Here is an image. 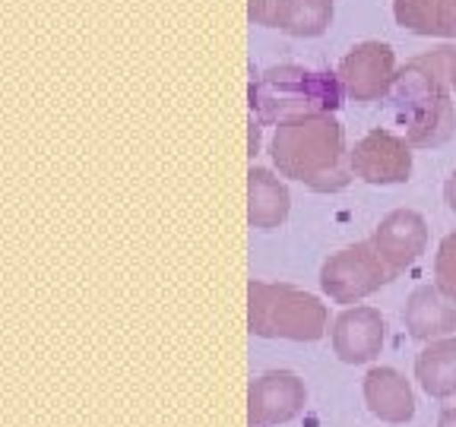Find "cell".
Instances as JSON below:
<instances>
[{"instance_id":"obj_1","label":"cell","mask_w":456,"mask_h":427,"mask_svg":"<svg viewBox=\"0 0 456 427\" xmlns=\"http://www.w3.org/2000/svg\"><path fill=\"white\" fill-rule=\"evenodd\" d=\"M349 152L346 130L333 114H311L298 121H285L270 140V158L279 174L317 193H336L355 178Z\"/></svg>"},{"instance_id":"obj_2","label":"cell","mask_w":456,"mask_h":427,"mask_svg":"<svg viewBox=\"0 0 456 427\" xmlns=\"http://www.w3.org/2000/svg\"><path fill=\"white\" fill-rule=\"evenodd\" d=\"M447 54L450 44H444L409 60L396 73V83L390 89V108L396 121L406 127V140L412 142V149H437L456 130Z\"/></svg>"},{"instance_id":"obj_3","label":"cell","mask_w":456,"mask_h":427,"mask_svg":"<svg viewBox=\"0 0 456 427\" xmlns=\"http://www.w3.org/2000/svg\"><path fill=\"white\" fill-rule=\"evenodd\" d=\"M250 114L260 124H285L311 117V114H333L342 105L339 73L311 70L298 64H279L264 70L250 83Z\"/></svg>"},{"instance_id":"obj_4","label":"cell","mask_w":456,"mask_h":427,"mask_svg":"<svg viewBox=\"0 0 456 427\" xmlns=\"http://www.w3.org/2000/svg\"><path fill=\"white\" fill-rule=\"evenodd\" d=\"M330 323L327 304L317 294L282 282L248 285V326L260 339H292L317 342L323 339Z\"/></svg>"},{"instance_id":"obj_5","label":"cell","mask_w":456,"mask_h":427,"mask_svg":"<svg viewBox=\"0 0 456 427\" xmlns=\"http://www.w3.org/2000/svg\"><path fill=\"white\" fill-rule=\"evenodd\" d=\"M396 272L384 263V256L370 241H358L330 254L321 266V288L336 304H358L368 294L380 292Z\"/></svg>"},{"instance_id":"obj_6","label":"cell","mask_w":456,"mask_h":427,"mask_svg":"<svg viewBox=\"0 0 456 427\" xmlns=\"http://www.w3.org/2000/svg\"><path fill=\"white\" fill-rule=\"evenodd\" d=\"M352 174L364 184L390 187L406 184L412 174V142L406 136H396L390 130H370L355 142L349 152Z\"/></svg>"},{"instance_id":"obj_7","label":"cell","mask_w":456,"mask_h":427,"mask_svg":"<svg viewBox=\"0 0 456 427\" xmlns=\"http://www.w3.org/2000/svg\"><path fill=\"white\" fill-rule=\"evenodd\" d=\"M396 54L387 42H362L342 57L339 79L342 89L358 105H370L390 95L396 83Z\"/></svg>"},{"instance_id":"obj_8","label":"cell","mask_w":456,"mask_h":427,"mask_svg":"<svg viewBox=\"0 0 456 427\" xmlns=\"http://www.w3.org/2000/svg\"><path fill=\"white\" fill-rule=\"evenodd\" d=\"M307 390L292 370H266L250 380L248 390V418L256 427L285 424L305 408Z\"/></svg>"},{"instance_id":"obj_9","label":"cell","mask_w":456,"mask_h":427,"mask_svg":"<svg viewBox=\"0 0 456 427\" xmlns=\"http://www.w3.org/2000/svg\"><path fill=\"white\" fill-rule=\"evenodd\" d=\"M387 323L378 307H346L333 320V351L346 364H370L384 349Z\"/></svg>"},{"instance_id":"obj_10","label":"cell","mask_w":456,"mask_h":427,"mask_svg":"<svg viewBox=\"0 0 456 427\" xmlns=\"http://www.w3.org/2000/svg\"><path fill=\"white\" fill-rule=\"evenodd\" d=\"M370 244L384 256V263L399 276V272L409 270V266L425 254L428 225L415 209H393V213L384 215L380 225L374 228Z\"/></svg>"},{"instance_id":"obj_11","label":"cell","mask_w":456,"mask_h":427,"mask_svg":"<svg viewBox=\"0 0 456 427\" xmlns=\"http://www.w3.org/2000/svg\"><path fill=\"white\" fill-rule=\"evenodd\" d=\"M403 323L419 342L447 339L456 333V301H450L437 285H421L409 294Z\"/></svg>"},{"instance_id":"obj_12","label":"cell","mask_w":456,"mask_h":427,"mask_svg":"<svg viewBox=\"0 0 456 427\" xmlns=\"http://www.w3.org/2000/svg\"><path fill=\"white\" fill-rule=\"evenodd\" d=\"M364 402L370 415L387 424H406L415 415V392L409 380L393 367H370L364 377Z\"/></svg>"},{"instance_id":"obj_13","label":"cell","mask_w":456,"mask_h":427,"mask_svg":"<svg viewBox=\"0 0 456 427\" xmlns=\"http://www.w3.org/2000/svg\"><path fill=\"white\" fill-rule=\"evenodd\" d=\"M292 197L289 187L273 174L270 168H250L248 171V222L250 228L273 231L289 219Z\"/></svg>"},{"instance_id":"obj_14","label":"cell","mask_w":456,"mask_h":427,"mask_svg":"<svg viewBox=\"0 0 456 427\" xmlns=\"http://www.w3.org/2000/svg\"><path fill=\"white\" fill-rule=\"evenodd\" d=\"M415 380L431 399L456 396V339H435L421 349L415 361Z\"/></svg>"},{"instance_id":"obj_15","label":"cell","mask_w":456,"mask_h":427,"mask_svg":"<svg viewBox=\"0 0 456 427\" xmlns=\"http://www.w3.org/2000/svg\"><path fill=\"white\" fill-rule=\"evenodd\" d=\"M333 22V0H276L270 28L295 38H317Z\"/></svg>"},{"instance_id":"obj_16","label":"cell","mask_w":456,"mask_h":427,"mask_svg":"<svg viewBox=\"0 0 456 427\" xmlns=\"http://www.w3.org/2000/svg\"><path fill=\"white\" fill-rule=\"evenodd\" d=\"M393 16H396L399 26L415 32V36L444 38L447 0H393Z\"/></svg>"},{"instance_id":"obj_17","label":"cell","mask_w":456,"mask_h":427,"mask_svg":"<svg viewBox=\"0 0 456 427\" xmlns=\"http://www.w3.org/2000/svg\"><path fill=\"white\" fill-rule=\"evenodd\" d=\"M435 285L447 294L450 301H456V231L447 235L437 247L435 256Z\"/></svg>"},{"instance_id":"obj_18","label":"cell","mask_w":456,"mask_h":427,"mask_svg":"<svg viewBox=\"0 0 456 427\" xmlns=\"http://www.w3.org/2000/svg\"><path fill=\"white\" fill-rule=\"evenodd\" d=\"M276 0H248V16L256 26H270V13Z\"/></svg>"},{"instance_id":"obj_19","label":"cell","mask_w":456,"mask_h":427,"mask_svg":"<svg viewBox=\"0 0 456 427\" xmlns=\"http://www.w3.org/2000/svg\"><path fill=\"white\" fill-rule=\"evenodd\" d=\"M444 38H456V0H447V16H444Z\"/></svg>"},{"instance_id":"obj_20","label":"cell","mask_w":456,"mask_h":427,"mask_svg":"<svg viewBox=\"0 0 456 427\" xmlns=\"http://www.w3.org/2000/svg\"><path fill=\"white\" fill-rule=\"evenodd\" d=\"M444 199H447L450 213L456 215V171L447 178V184H444Z\"/></svg>"},{"instance_id":"obj_21","label":"cell","mask_w":456,"mask_h":427,"mask_svg":"<svg viewBox=\"0 0 456 427\" xmlns=\"http://www.w3.org/2000/svg\"><path fill=\"white\" fill-rule=\"evenodd\" d=\"M260 152V121H250V158Z\"/></svg>"},{"instance_id":"obj_22","label":"cell","mask_w":456,"mask_h":427,"mask_svg":"<svg viewBox=\"0 0 456 427\" xmlns=\"http://www.w3.org/2000/svg\"><path fill=\"white\" fill-rule=\"evenodd\" d=\"M447 77H450V85H453V93H456V48H450V54H447Z\"/></svg>"},{"instance_id":"obj_23","label":"cell","mask_w":456,"mask_h":427,"mask_svg":"<svg viewBox=\"0 0 456 427\" xmlns=\"http://www.w3.org/2000/svg\"><path fill=\"white\" fill-rule=\"evenodd\" d=\"M437 427H456V406L453 408H444L441 421H437Z\"/></svg>"}]
</instances>
